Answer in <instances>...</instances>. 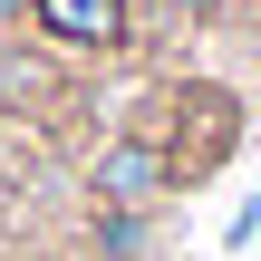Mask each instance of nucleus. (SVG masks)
<instances>
[{
	"label": "nucleus",
	"mask_w": 261,
	"mask_h": 261,
	"mask_svg": "<svg viewBox=\"0 0 261 261\" xmlns=\"http://www.w3.org/2000/svg\"><path fill=\"white\" fill-rule=\"evenodd\" d=\"M97 252H107V261L145 252V213H97Z\"/></svg>",
	"instance_id": "obj_3"
},
{
	"label": "nucleus",
	"mask_w": 261,
	"mask_h": 261,
	"mask_svg": "<svg viewBox=\"0 0 261 261\" xmlns=\"http://www.w3.org/2000/svg\"><path fill=\"white\" fill-rule=\"evenodd\" d=\"M165 10H174V19H213L223 0H165Z\"/></svg>",
	"instance_id": "obj_5"
},
{
	"label": "nucleus",
	"mask_w": 261,
	"mask_h": 261,
	"mask_svg": "<svg viewBox=\"0 0 261 261\" xmlns=\"http://www.w3.org/2000/svg\"><path fill=\"white\" fill-rule=\"evenodd\" d=\"M10 39H29V0H0V48Z\"/></svg>",
	"instance_id": "obj_4"
},
{
	"label": "nucleus",
	"mask_w": 261,
	"mask_h": 261,
	"mask_svg": "<svg viewBox=\"0 0 261 261\" xmlns=\"http://www.w3.org/2000/svg\"><path fill=\"white\" fill-rule=\"evenodd\" d=\"M29 39L68 58H116L136 39V0H29Z\"/></svg>",
	"instance_id": "obj_2"
},
{
	"label": "nucleus",
	"mask_w": 261,
	"mask_h": 261,
	"mask_svg": "<svg viewBox=\"0 0 261 261\" xmlns=\"http://www.w3.org/2000/svg\"><path fill=\"white\" fill-rule=\"evenodd\" d=\"M174 184H184V165H174L165 136H107V145L87 155V194H97V213H155Z\"/></svg>",
	"instance_id": "obj_1"
}]
</instances>
